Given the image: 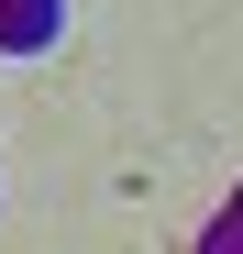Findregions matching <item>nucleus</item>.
I'll return each mask as SVG.
<instances>
[{
    "label": "nucleus",
    "mask_w": 243,
    "mask_h": 254,
    "mask_svg": "<svg viewBox=\"0 0 243 254\" xmlns=\"http://www.w3.org/2000/svg\"><path fill=\"white\" fill-rule=\"evenodd\" d=\"M56 11H66V0H0V56H33L56 33Z\"/></svg>",
    "instance_id": "f257e3e1"
},
{
    "label": "nucleus",
    "mask_w": 243,
    "mask_h": 254,
    "mask_svg": "<svg viewBox=\"0 0 243 254\" xmlns=\"http://www.w3.org/2000/svg\"><path fill=\"white\" fill-rule=\"evenodd\" d=\"M199 254H243V188H232V210L210 221V243H199Z\"/></svg>",
    "instance_id": "f03ea898"
}]
</instances>
